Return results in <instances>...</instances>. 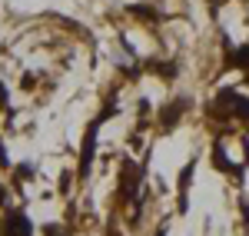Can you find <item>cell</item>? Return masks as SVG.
<instances>
[{
    "mask_svg": "<svg viewBox=\"0 0 249 236\" xmlns=\"http://www.w3.org/2000/svg\"><path fill=\"white\" fill-rule=\"evenodd\" d=\"M0 233L3 236H34V223H30V217L23 210H7Z\"/></svg>",
    "mask_w": 249,
    "mask_h": 236,
    "instance_id": "obj_1",
    "label": "cell"
},
{
    "mask_svg": "<svg viewBox=\"0 0 249 236\" xmlns=\"http://www.w3.org/2000/svg\"><path fill=\"white\" fill-rule=\"evenodd\" d=\"M230 63H236V67H243V70H249V43L246 47H239V54L230 60Z\"/></svg>",
    "mask_w": 249,
    "mask_h": 236,
    "instance_id": "obj_2",
    "label": "cell"
},
{
    "mask_svg": "<svg viewBox=\"0 0 249 236\" xmlns=\"http://www.w3.org/2000/svg\"><path fill=\"white\" fill-rule=\"evenodd\" d=\"M47 233H57V230H53V226H47ZM60 236H63V233H60Z\"/></svg>",
    "mask_w": 249,
    "mask_h": 236,
    "instance_id": "obj_3",
    "label": "cell"
},
{
    "mask_svg": "<svg viewBox=\"0 0 249 236\" xmlns=\"http://www.w3.org/2000/svg\"><path fill=\"white\" fill-rule=\"evenodd\" d=\"M213 3H216V0H213ZM219 3H223V0H219Z\"/></svg>",
    "mask_w": 249,
    "mask_h": 236,
    "instance_id": "obj_4",
    "label": "cell"
},
{
    "mask_svg": "<svg viewBox=\"0 0 249 236\" xmlns=\"http://www.w3.org/2000/svg\"><path fill=\"white\" fill-rule=\"evenodd\" d=\"M156 236H163V233H156Z\"/></svg>",
    "mask_w": 249,
    "mask_h": 236,
    "instance_id": "obj_5",
    "label": "cell"
}]
</instances>
